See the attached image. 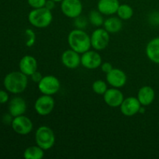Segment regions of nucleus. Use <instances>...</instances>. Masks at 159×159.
<instances>
[{"label":"nucleus","instance_id":"obj_1","mask_svg":"<svg viewBox=\"0 0 159 159\" xmlns=\"http://www.w3.org/2000/svg\"><path fill=\"white\" fill-rule=\"evenodd\" d=\"M68 43L71 49L81 54L92 48L90 36L84 30L77 28L69 33L68 36Z\"/></svg>","mask_w":159,"mask_h":159},{"label":"nucleus","instance_id":"obj_2","mask_svg":"<svg viewBox=\"0 0 159 159\" xmlns=\"http://www.w3.org/2000/svg\"><path fill=\"white\" fill-rule=\"evenodd\" d=\"M27 75L21 71H12L9 73L4 79L5 88L9 93L20 94L27 87Z\"/></svg>","mask_w":159,"mask_h":159},{"label":"nucleus","instance_id":"obj_3","mask_svg":"<svg viewBox=\"0 0 159 159\" xmlns=\"http://www.w3.org/2000/svg\"><path fill=\"white\" fill-rule=\"evenodd\" d=\"M28 20L34 27L45 28L49 26L52 22V12L46 7L33 9L28 15Z\"/></svg>","mask_w":159,"mask_h":159},{"label":"nucleus","instance_id":"obj_4","mask_svg":"<svg viewBox=\"0 0 159 159\" xmlns=\"http://www.w3.org/2000/svg\"><path fill=\"white\" fill-rule=\"evenodd\" d=\"M35 141L37 145L43 150H49L55 144L54 132L48 126H40L35 133Z\"/></svg>","mask_w":159,"mask_h":159},{"label":"nucleus","instance_id":"obj_5","mask_svg":"<svg viewBox=\"0 0 159 159\" xmlns=\"http://www.w3.org/2000/svg\"><path fill=\"white\" fill-rule=\"evenodd\" d=\"M61 83L59 79L54 75H45L38 83L39 91L43 95L53 96L59 91Z\"/></svg>","mask_w":159,"mask_h":159},{"label":"nucleus","instance_id":"obj_6","mask_svg":"<svg viewBox=\"0 0 159 159\" xmlns=\"http://www.w3.org/2000/svg\"><path fill=\"white\" fill-rule=\"evenodd\" d=\"M91 46L96 51H102L106 49L110 43V33L104 28H98L92 33Z\"/></svg>","mask_w":159,"mask_h":159},{"label":"nucleus","instance_id":"obj_7","mask_svg":"<svg viewBox=\"0 0 159 159\" xmlns=\"http://www.w3.org/2000/svg\"><path fill=\"white\" fill-rule=\"evenodd\" d=\"M55 101L52 96L43 95L39 96L34 103V110L40 116H48L54 110Z\"/></svg>","mask_w":159,"mask_h":159},{"label":"nucleus","instance_id":"obj_8","mask_svg":"<svg viewBox=\"0 0 159 159\" xmlns=\"http://www.w3.org/2000/svg\"><path fill=\"white\" fill-rule=\"evenodd\" d=\"M61 9L65 16L75 19L82 14L83 6L80 0H62Z\"/></svg>","mask_w":159,"mask_h":159},{"label":"nucleus","instance_id":"obj_9","mask_svg":"<svg viewBox=\"0 0 159 159\" xmlns=\"http://www.w3.org/2000/svg\"><path fill=\"white\" fill-rule=\"evenodd\" d=\"M81 65L87 69H96L102 65V57L96 50H89L81 55Z\"/></svg>","mask_w":159,"mask_h":159},{"label":"nucleus","instance_id":"obj_10","mask_svg":"<svg viewBox=\"0 0 159 159\" xmlns=\"http://www.w3.org/2000/svg\"><path fill=\"white\" fill-rule=\"evenodd\" d=\"M11 124L14 131L20 135H26L30 134L32 131L34 127L31 120L23 115L14 117Z\"/></svg>","mask_w":159,"mask_h":159},{"label":"nucleus","instance_id":"obj_11","mask_svg":"<svg viewBox=\"0 0 159 159\" xmlns=\"http://www.w3.org/2000/svg\"><path fill=\"white\" fill-rule=\"evenodd\" d=\"M142 107L140 103L138 98L134 96L124 98V101L120 106V112L126 116H133L139 113L141 107Z\"/></svg>","mask_w":159,"mask_h":159},{"label":"nucleus","instance_id":"obj_12","mask_svg":"<svg viewBox=\"0 0 159 159\" xmlns=\"http://www.w3.org/2000/svg\"><path fill=\"white\" fill-rule=\"evenodd\" d=\"M127 75L123 70L113 68L107 74V82L113 88H122L127 82Z\"/></svg>","mask_w":159,"mask_h":159},{"label":"nucleus","instance_id":"obj_13","mask_svg":"<svg viewBox=\"0 0 159 159\" xmlns=\"http://www.w3.org/2000/svg\"><path fill=\"white\" fill-rule=\"evenodd\" d=\"M103 99L110 107H119L124 99V93L117 88L108 89L103 94Z\"/></svg>","mask_w":159,"mask_h":159},{"label":"nucleus","instance_id":"obj_14","mask_svg":"<svg viewBox=\"0 0 159 159\" xmlns=\"http://www.w3.org/2000/svg\"><path fill=\"white\" fill-rule=\"evenodd\" d=\"M61 59L62 64L70 69L77 68L81 65L80 54L72 49H68L64 51Z\"/></svg>","mask_w":159,"mask_h":159},{"label":"nucleus","instance_id":"obj_15","mask_svg":"<svg viewBox=\"0 0 159 159\" xmlns=\"http://www.w3.org/2000/svg\"><path fill=\"white\" fill-rule=\"evenodd\" d=\"M20 70L21 72L27 76H30L33 73L37 71V61L31 55H25L20 60L19 64Z\"/></svg>","mask_w":159,"mask_h":159},{"label":"nucleus","instance_id":"obj_16","mask_svg":"<svg viewBox=\"0 0 159 159\" xmlns=\"http://www.w3.org/2000/svg\"><path fill=\"white\" fill-rule=\"evenodd\" d=\"M119 0H99L97 9L105 16H111L116 13L120 6Z\"/></svg>","mask_w":159,"mask_h":159},{"label":"nucleus","instance_id":"obj_17","mask_svg":"<svg viewBox=\"0 0 159 159\" xmlns=\"http://www.w3.org/2000/svg\"><path fill=\"white\" fill-rule=\"evenodd\" d=\"M9 114L13 117L23 115L26 111V102L23 98L14 97L9 105Z\"/></svg>","mask_w":159,"mask_h":159},{"label":"nucleus","instance_id":"obj_18","mask_svg":"<svg viewBox=\"0 0 159 159\" xmlns=\"http://www.w3.org/2000/svg\"><path fill=\"white\" fill-rule=\"evenodd\" d=\"M155 93L153 88L148 85H144L141 87L138 93V99L143 107H147L151 105L155 100Z\"/></svg>","mask_w":159,"mask_h":159},{"label":"nucleus","instance_id":"obj_19","mask_svg":"<svg viewBox=\"0 0 159 159\" xmlns=\"http://www.w3.org/2000/svg\"><path fill=\"white\" fill-rule=\"evenodd\" d=\"M146 55L152 62L159 64V37L148 42L146 47Z\"/></svg>","mask_w":159,"mask_h":159},{"label":"nucleus","instance_id":"obj_20","mask_svg":"<svg viewBox=\"0 0 159 159\" xmlns=\"http://www.w3.org/2000/svg\"><path fill=\"white\" fill-rule=\"evenodd\" d=\"M103 28L110 34H116L120 32L123 28L122 20L119 17H109L104 20Z\"/></svg>","mask_w":159,"mask_h":159},{"label":"nucleus","instance_id":"obj_21","mask_svg":"<svg viewBox=\"0 0 159 159\" xmlns=\"http://www.w3.org/2000/svg\"><path fill=\"white\" fill-rule=\"evenodd\" d=\"M44 156V150L38 145L30 146L24 151L23 157L26 159H41Z\"/></svg>","mask_w":159,"mask_h":159},{"label":"nucleus","instance_id":"obj_22","mask_svg":"<svg viewBox=\"0 0 159 159\" xmlns=\"http://www.w3.org/2000/svg\"><path fill=\"white\" fill-rule=\"evenodd\" d=\"M117 16L122 20H128L132 18L134 15V10L130 6L127 4H120L117 9Z\"/></svg>","mask_w":159,"mask_h":159},{"label":"nucleus","instance_id":"obj_23","mask_svg":"<svg viewBox=\"0 0 159 159\" xmlns=\"http://www.w3.org/2000/svg\"><path fill=\"white\" fill-rule=\"evenodd\" d=\"M89 21L95 26H100L103 25L104 19L102 14L99 10H92L89 14Z\"/></svg>","mask_w":159,"mask_h":159},{"label":"nucleus","instance_id":"obj_24","mask_svg":"<svg viewBox=\"0 0 159 159\" xmlns=\"http://www.w3.org/2000/svg\"><path fill=\"white\" fill-rule=\"evenodd\" d=\"M92 88H93V92L95 93H96L98 95H102V96L106 93V91L108 89V88H107V84L104 81L100 80V79L95 81L93 83Z\"/></svg>","mask_w":159,"mask_h":159},{"label":"nucleus","instance_id":"obj_25","mask_svg":"<svg viewBox=\"0 0 159 159\" xmlns=\"http://www.w3.org/2000/svg\"><path fill=\"white\" fill-rule=\"evenodd\" d=\"M25 34L26 37V46L28 48H31L34 45L36 42V34L33 30L31 29H26L25 30Z\"/></svg>","mask_w":159,"mask_h":159},{"label":"nucleus","instance_id":"obj_26","mask_svg":"<svg viewBox=\"0 0 159 159\" xmlns=\"http://www.w3.org/2000/svg\"><path fill=\"white\" fill-rule=\"evenodd\" d=\"M74 24L77 29L84 30L88 25V20L82 16H79L74 19Z\"/></svg>","mask_w":159,"mask_h":159},{"label":"nucleus","instance_id":"obj_27","mask_svg":"<svg viewBox=\"0 0 159 159\" xmlns=\"http://www.w3.org/2000/svg\"><path fill=\"white\" fill-rule=\"evenodd\" d=\"M47 0H27V2L30 7L33 9H38V8L44 7Z\"/></svg>","mask_w":159,"mask_h":159},{"label":"nucleus","instance_id":"obj_28","mask_svg":"<svg viewBox=\"0 0 159 159\" xmlns=\"http://www.w3.org/2000/svg\"><path fill=\"white\" fill-rule=\"evenodd\" d=\"M100 67L102 72L106 73V74L110 72V71L113 68V65H112V64L110 63V62H104V63H102Z\"/></svg>","mask_w":159,"mask_h":159},{"label":"nucleus","instance_id":"obj_29","mask_svg":"<svg viewBox=\"0 0 159 159\" xmlns=\"http://www.w3.org/2000/svg\"><path fill=\"white\" fill-rule=\"evenodd\" d=\"M30 76H31V79H32L33 82H36V83H37V84L40 82V80L42 79V78L43 77V76L42 75L41 73L39 72L38 71H35L34 73H33Z\"/></svg>","mask_w":159,"mask_h":159},{"label":"nucleus","instance_id":"obj_30","mask_svg":"<svg viewBox=\"0 0 159 159\" xmlns=\"http://www.w3.org/2000/svg\"><path fill=\"white\" fill-rule=\"evenodd\" d=\"M9 100V95L6 91L0 90V103H6Z\"/></svg>","mask_w":159,"mask_h":159},{"label":"nucleus","instance_id":"obj_31","mask_svg":"<svg viewBox=\"0 0 159 159\" xmlns=\"http://www.w3.org/2000/svg\"><path fill=\"white\" fill-rule=\"evenodd\" d=\"M55 2L53 1V0H47L44 7H46L49 10L52 11L55 8Z\"/></svg>","mask_w":159,"mask_h":159},{"label":"nucleus","instance_id":"obj_32","mask_svg":"<svg viewBox=\"0 0 159 159\" xmlns=\"http://www.w3.org/2000/svg\"><path fill=\"white\" fill-rule=\"evenodd\" d=\"M53 1H54L55 2H61L62 0H53Z\"/></svg>","mask_w":159,"mask_h":159}]
</instances>
